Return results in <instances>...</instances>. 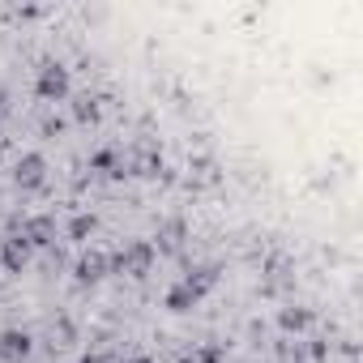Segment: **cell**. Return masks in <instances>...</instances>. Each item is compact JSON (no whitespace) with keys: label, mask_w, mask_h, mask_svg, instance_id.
<instances>
[{"label":"cell","mask_w":363,"mask_h":363,"mask_svg":"<svg viewBox=\"0 0 363 363\" xmlns=\"http://www.w3.org/2000/svg\"><path fill=\"white\" fill-rule=\"evenodd\" d=\"M214 282H218V269H214V265L184 274V278H179V282L167 291V308H171V312H193V308L214 291Z\"/></svg>","instance_id":"obj_1"},{"label":"cell","mask_w":363,"mask_h":363,"mask_svg":"<svg viewBox=\"0 0 363 363\" xmlns=\"http://www.w3.org/2000/svg\"><path fill=\"white\" fill-rule=\"evenodd\" d=\"M154 244H145V240H133V244H124L120 252H116V261H111V269L116 274H128V278H145L150 269H154Z\"/></svg>","instance_id":"obj_2"},{"label":"cell","mask_w":363,"mask_h":363,"mask_svg":"<svg viewBox=\"0 0 363 363\" xmlns=\"http://www.w3.org/2000/svg\"><path fill=\"white\" fill-rule=\"evenodd\" d=\"M35 94L43 99V103H60L65 94H69V69L65 65H43L39 69V82H35Z\"/></svg>","instance_id":"obj_3"},{"label":"cell","mask_w":363,"mask_h":363,"mask_svg":"<svg viewBox=\"0 0 363 363\" xmlns=\"http://www.w3.org/2000/svg\"><path fill=\"white\" fill-rule=\"evenodd\" d=\"M107 274H111V257H107V252H99V248L82 252V257H77V265H73V278H77V282H86V286L103 282Z\"/></svg>","instance_id":"obj_4"},{"label":"cell","mask_w":363,"mask_h":363,"mask_svg":"<svg viewBox=\"0 0 363 363\" xmlns=\"http://www.w3.org/2000/svg\"><path fill=\"white\" fill-rule=\"evenodd\" d=\"M124 171H128V175H141V179H154V175H162L167 167H162V154H158L154 145H137V150L124 158Z\"/></svg>","instance_id":"obj_5"},{"label":"cell","mask_w":363,"mask_h":363,"mask_svg":"<svg viewBox=\"0 0 363 363\" xmlns=\"http://www.w3.org/2000/svg\"><path fill=\"white\" fill-rule=\"evenodd\" d=\"M30 252H35V248L22 240V231H18V235H5V240H0V265H5L9 274H22V269L30 265Z\"/></svg>","instance_id":"obj_6"},{"label":"cell","mask_w":363,"mask_h":363,"mask_svg":"<svg viewBox=\"0 0 363 363\" xmlns=\"http://www.w3.org/2000/svg\"><path fill=\"white\" fill-rule=\"evenodd\" d=\"M22 240H26L30 248H52V244H56V218H52V214L26 218V223H22Z\"/></svg>","instance_id":"obj_7"},{"label":"cell","mask_w":363,"mask_h":363,"mask_svg":"<svg viewBox=\"0 0 363 363\" xmlns=\"http://www.w3.org/2000/svg\"><path fill=\"white\" fill-rule=\"evenodd\" d=\"M43 175H48V158H43V154H22L18 167H13L18 189H39V184H43Z\"/></svg>","instance_id":"obj_8"},{"label":"cell","mask_w":363,"mask_h":363,"mask_svg":"<svg viewBox=\"0 0 363 363\" xmlns=\"http://www.w3.org/2000/svg\"><path fill=\"white\" fill-rule=\"evenodd\" d=\"M189 179H193L197 189H214L218 179H223V167H218L210 154H197V158L189 162Z\"/></svg>","instance_id":"obj_9"},{"label":"cell","mask_w":363,"mask_h":363,"mask_svg":"<svg viewBox=\"0 0 363 363\" xmlns=\"http://www.w3.org/2000/svg\"><path fill=\"white\" fill-rule=\"evenodd\" d=\"M30 354V333H22V329H5L0 333V359L5 363H22Z\"/></svg>","instance_id":"obj_10"},{"label":"cell","mask_w":363,"mask_h":363,"mask_svg":"<svg viewBox=\"0 0 363 363\" xmlns=\"http://www.w3.org/2000/svg\"><path fill=\"white\" fill-rule=\"evenodd\" d=\"M184 235H189L184 223H179V218H167V223L158 227V248H154V252H179V248H184Z\"/></svg>","instance_id":"obj_11"},{"label":"cell","mask_w":363,"mask_h":363,"mask_svg":"<svg viewBox=\"0 0 363 363\" xmlns=\"http://www.w3.org/2000/svg\"><path fill=\"white\" fill-rule=\"evenodd\" d=\"M278 325H282L286 333H303V329L312 325V308H299V303H291V308H282V312H278Z\"/></svg>","instance_id":"obj_12"},{"label":"cell","mask_w":363,"mask_h":363,"mask_svg":"<svg viewBox=\"0 0 363 363\" xmlns=\"http://www.w3.org/2000/svg\"><path fill=\"white\" fill-rule=\"evenodd\" d=\"M90 167H94V171H107V175H128V171H124V158H120L116 150H99V154L90 158Z\"/></svg>","instance_id":"obj_13"},{"label":"cell","mask_w":363,"mask_h":363,"mask_svg":"<svg viewBox=\"0 0 363 363\" xmlns=\"http://www.w3.org/2000/svg\"><path fill=\"white\" fill-rule=\"evenodd\" d=\"M73 116H77L82 124H94V120L103 116V107H99V99H94V94H82V99L73 103Z\"/></svg>","instance_id":"obj_14"},{"label":"cell","mask_w":363,"mask_h":363,"mask_svg":"<svg viewBox=\"0 0 363 363\" xmlns=\"http://www.w3.org/2000/svg\"><path fill=\"white\" fill-rule=\"evenodd\" d=\"M325 354H329V342H299L295 350L299 363H325Z\"/></svg>","instance_id":"obj_15"},{"label":"cell","mask_w":363,"mask_h":363,"mask_svg":"<svg viewBox=\"0 0 363 363\" xmlns=\"http://www.w3.org/2000/svg\"><path fill=\"white\" fill-rule=\"evenodd\" d=\"M94 227H99V223H94V214H77V218L69 223V235H73L77 244H86V240L94 235Z\"/></svg>","instance_id":"obj_16"},{"label":"cell","mask_w":363,"mask_h":363,"mask_svg":"<svg viewBox=\"0 0 363 363\" xmlns=\"http://www.w3.org/2000/svg\"><path fill=\"white\" fill-rule=\"evenodd\" d=\"M197 363H223V346H218V342H206V346L197 350Z\"/></svg>","instance_id":"obj_17"},{"label":"cell","mask_w":363,"mask_h":363,"mask_svg":"<svg viewBox=\"0 0 363 363\" xmlns=\"http://www.w3.org/2000/svg\"><path fill=\"white\" fill-rule=\"evenodd\" d=\"M60 133H65V120L60 116H48L43 120V137H60Z\"/></svg>","instance_id":"obj_18"},{"label":"cell","mask_w":363,"mask_h":363,"mask_svg":"<svg viewBox=\"0 0 363 363\" xmlns=\"http://www.w3.org/2000/svg\"><path fill=\"white\" fill-rule=\"evenodd\" d=\"M82 363H111V359H103V354H86Z\"/></svg>","instance_id":"obj_19"},{"label":"cell","mask_w":363,"mask_h":363,"mask_svg":"<svg viewBox=\"0 0 363 363\" xmlns=\"http://www.w3.org/2000/svg\"><path fill=\"white\" fill-rule=\"evenodd\" d=\"M175 363H197V354H179V359H175Z\"/></svg>","instance_id":"obj_20"},{"label":"cell","mask_w":363,"mask_h":363,"mask_svg":"<svg viewBox=\"0 0 363 363\" xmlns=\"http://www.w3.org/2000/svg\"><path fill=\"white\" fill-rule=\"evenodd\" d=\"M0 107H5V94H0Z\"/></svg>","instance_id":"obj_21"}]
</instances>
